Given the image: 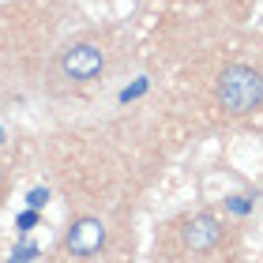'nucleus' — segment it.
<instances>
[{
    "mask_svg": "<svg viewBox=\"0 0 263 263\" xmlns=\"http://www.w3.org/2000/svg\"><path fill=\"white\" fill-rule=\"evenodd\" d=\"M218 102H222V109L233 113V117L256 113L263 105V76L248 64L226 68L222 79H218Z\"/></svg>",
    "mask_w": 263,
    "mask_h": 263,
    "instance_id": "f257e3e1",
    "label": "nucleus"
},
{
    "mask_svg": "<svg viewBox=\"0 0 263 263\" xmlns=\"http://www.w3.org/2000/svg\"><path fill=\"white\" fill-rule=\"evenodd\" d=\"M102 68H105V57L98 45H90V42H76V45H68L64 57H61V71L68 79H76V83H90V79H98L102 76Z\"/></svg>",
    "mask_w": 263,
    "mask_h": 263,
    "instance_id": "f03ea898",
    "label": "nucleus"
},
{
    "mask_svg": "<svg viewBox=\"0 0 263 263\" xmlns=\"http://www.w3.org/2000/svg\"><path fill=\"white\" fill-rule=\"evenodd\" d=\"M64 245H68V252H71V256L90 259L94 252H102V245H105V226H102L98 218H79V222H71V226H68Z\"/></svg>",
    "mask_w": 263,
    "mask_h": 263,
    "instance_id": "7ed1b4c3",
    "label": "nucleus"
},
{
    "mask_svg": "<svg viewBox=\"0 0 263 263\" xmlns=\"http://www.w3.org/2000/svg\"><path fill=\"white\" fill-rule=\"evenodd\" d=\"M222 241V222L214 214H192V222L184 226V245L192 252H207Z\"/></svg>",
    "mask_w": 263,
    "mask_h": 263,
    "instance_id": "20e7f679",
    "label": "nucleus"
},
{
    "mask_svg": "<svg viewBox=\"0 0 263 263\" xmlns=\"http://www.w3.org/2000/svg\"><path fill=\"white\" fill-rule=\"evenodd\" d=\"M30 259H38V248L34 245H23V248L11 252V263H30Z\"/></svg>",
    "mask_w": 263,
    "mask_h": 263,
    "instance_id": "39448f33",
    "label": "nucleus"
},
{
    "mask_svg": "<svg viewBox=\"0 0 263 263\" xmlns=\"http://www.w3.org/2000/svg\"><path fill=\"white\" fill-rule=\"evenodd\" d=\"M226 207H230L233 214H248V211H252V199H248V196H230Z\"/></svg>",
    "mask_w": 263,
    "mask_h": 263,
    "instance_id": "423d86ee",
    "label": "nucleus"
},
{
    "mask_svg": "<svg viewBox=\"0 0 263 263\" xmlns=\"http://www.w3.org/2000/svg\"><path fill=\"white\" fill-rule=\"evenodd\" d=\"M27 203H30L34 211H42L45 203H49V192H45V188H30V196H27Z\"/></svg>",
    "mask_w": 263,
    "mask_h": 263,
    "instance_id": "0eeeda50",
    "label": "nucleus"
},
{
    "mask_svg": "<svg viewBox=\"0 0 263 263\" xmlns=\"http://www.w3.org/2000/svg\"><path fill=\"white\" fill-rule=\"evenodd\" d=\"M147 90V79H139V83H132V87L121 90V102H132V98H139V94Z\"/></svg>",
    "mask_w": 263,
    "mask_h": 263,
    "instance_id": "6e6552de",
    "label": "nucleus"
},
{
    "mask_svg": "<svg viewBox=\"0 0 263 263\" xmlns=\"http://www.w3.org/2000/svg\"><path fill=\"white\" fill-rule=\"evenodd\" d=\"M34 226H38V211L30 207V211H23V214H19V230L27 233V230H34Z\"/></svg>",
    "mask_w": 263,
    "mask_h": 263,
    "instance_id": "1a4fd4ad",
    "label": "nucleus"
},
{
    "mask_svg": "<svg viewBox=\"0 0 263 263\" xmlns=\"http://www.w3.org/2000/svg\"><path fill=\"white\" fill-rule=\"evenodd\" d=\"M0 143H4V128H0Z\"/></svg>",
    "mask_w": 263,
    "mask_h": 263,
    "instance_id": "9d476101",
    "label": "nucleus"
}]
</instances>
